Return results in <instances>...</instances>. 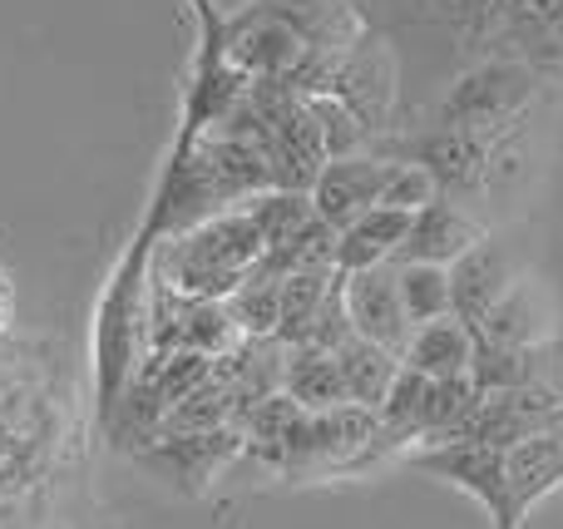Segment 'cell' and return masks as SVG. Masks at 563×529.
<instances>
[{
    "label": "cell",
    "mask_w": 563,
    "mask_h": 529,
    "mask_svg": "<svg viewBox=\"0 0 563 529\" xmlns=\"http://www.w3.org/2000/svg\"><path fill=\"white\" fill-rule=\"evenodd\" d=\"M400 69L406 134L465 69L515 55L539 75H563V0H346ZM386 134V139H390Z\"/></svg>",
    "instance_id": "6da1fadb"
},
{
    "label": "cell",
    "mask_w": 563,
    "mask_h": 529,
    "mask_svg": "<svg viewBox=\"0 0 563 529\" xmlns=\"http://www.w3.org/2000/svg\"><path fill=\"white\" fill-rule=\"evenodd\" d=\"M267 238L253 218V203H238L158 247L148 277L188 302H228L263 267Z\"/></svg>",
    "instance_id": "7a4b0ae2"
},
{
    "label": "cell",
    "mask_w": 563,
    "mask_h": 529,
    "mask_svg": "<svg viewBox=\"0 0 563 529\" xmlns=\"http://www.w3.org/2000/svg\"><path fill=\"white\" fill-rule=\"evenodd\" d=\"M534 95H539V69L529 59L499 55L465 69L410 129L435 124V129H460V134H475V139H509L525 129Z\"/></svg>",
    "instance_id": "3957f363"
},
{
    "label": "cell",
    "mask_w": 563,
    "mask_h": 529,
    "mask_svg": "<svg viewBox=\"0 0 563 529\" xmlns=\"http://www.w3.org/2000/svg\"><path fill=\"white\" fill-rule=\"evenodd\" d=\"M376 441V411L366 406H331V411H301L291 426L287 445H282L277 475L287 481H331V475H351V465L366 455Z\"/></svg>",
    "instance_id": "277c9868"
},
{
    "label": "cell",
    "mask_w": 563,
    "mask_h": 529,
    "mask_svg": "<svg viewBox=\"0 0 563 529\" xmlns=\"http://www.w3.org/2000/svg\"><path fill=\"white\" fill-rule=\"evenodd\" d=\"M243 451H247L243 426H218V431H194V436H158V441H148L139 451V465L164 475L174 491L203 495L218 481V471Z\"/></svg>",
    "instance_id": "5b68a950"
},
{
    "label": "cell",
    "mask_w": 563,
    "mask_h": 529,
    "mask_svg": "<svg viewBox=\"0 0 563 529\" xmlns=\"http://www.w3.org/2000/svg\"><path fill=\"white\" fill-rule=\"evenodd\" d=\"M410 465L435 481L455 485V491L475 495L489 510L495 529H509V485H505V451L485 441H440L410 455Z\"/></svg>",
    "instance_id": "8992f818"
},
{
    "label": "cell",
    "mask_w": 563,
    "mask_h": 529,
    "mask_svg": "<svg viewBox=\"0 0 563 529\" xmlns=\"http://www.w3.org/2000/svg\"><path fill=\"white\" fill-rule=\"evenodd\" d=\"M341 302H346L351 332L366 337V342H376V346H386V352H396V356H406L416 327H410L406 302H400L396 263L366 267V273L341 277Z\"/></svg>",
    "instance_id": "52a82bcc"
},
{
    "label": "cell",
    "mask_w": 563,
    "mask_h": 529,
    "mask_svg": "<svg viewBox=\"0 0 563 529\" xmlns=\"http://www.w3.org/2000/svg\"><path fill=\"white\" fill-rule=\"evenodd\" d=\"M311 213L327 228L346 233L356 218H366L380 203V158L376 154H351V158H331L311 184Z\"/></svg>",
    "instance_id": "ba28073f"
},
{
    "label": "cell",
    "mask_w": 563,
    "mask_h": 529,
    "mask_svg": "<svg viewBox=\"0 0 563 529\" xmlns=\"http://www.w3.org/2000/svg\"><path fill=\"white\" fill-rule=\"evenodd\" d=\"M479 238H485V223H479L475 213H465V208L450 203V198H435V203H426L416 218H410V233L396 253V267L400 263L455 267Z\"/></svg>",
    "instance_id": "9c48e42d"
},
{
    "label": "cell",
    "mask_w": 563,
    "mask_h": 529,
    "mask_svg": "<svg viewBox=\"0 0 563 529\" xmlns=\"http://www.w3.org/2000/svg\"><path fill=\"white\" fill-rule=\"evenodd\" d=\"M509 485V529H525L529 510L563 485V431H539L505 451Z\"/></svg>",
    "instance_id": "30bf717a"
},
{
    "label": "cell",
    "mask_w": 563,
    "mask_h": 529,
    "mask_svg": "<svg viewBox=\"0 0 563 529\" xmlns=\"http://www.w3.org/2000/svg\"><path fill=\"white\" fill-rule=\"evenodd\" d=\"M515 287V267H509V253L499 247V238H479L455 267H450V297H455V317L475 332L495 302Z\"/></svg>",
    "instance_id": "8fae6325"
},
{
    "label": "cell",
    "mask_w": 563,
    "mask_h": 529,
    "mask_svg": "<svg viewBox=\"0 0 563 529\" xmlns=\"http://www.w3.org/2000/svg\"><path fill=\"white\" fill-rule=\"evenodd\" d=\"M410 233V213H390V208H371L366 218L346 228L336 238V273L351 277V273H366V267H386L396 263L400 243Z\"/></svg>",
    "instance_id": "7c38bea8"
},
{
    "label": "cell",
    "mask_w": 563,
    "mask_h": 529,
    "mask_svg": "<svg viewBox=\"0 0 563 529\" xmlns=\"http://www.w3.org/2000/svg\"><path fill=\"white\" fill-rule=\"evenodd\" d=\"M470 362H475V332H470L460 317H445V322L416 327L400 366L430 376V382H450V376H470Z\"/></svg>",
    "instance_id": "4fadbf2b"
},
{
    "label": "cell",
    "mask_w": 563,
    "mask_h": 529,
    "mask_svg": "<svg viewBox=\"0 0 563 529\" xmlns=\"http://www.w3.org/2000/svg\"><path fill=\"white\" fill-rule=\"evenodd\" d=\"M336 366H341L346 401L366 406V411H380L386 396L396 392V382H400V356L386 352V346H376V342H366V337H351V342L336 352Z\"/></svg>",
    "instance_id": "5bb4252c"
},
{
    "label": "cell",
    "mask_w": 563,
    "mask_h": 529,
    "mask_svg": "<svg viewBox=\"0 0 563 529\" xmlns=\"http://www.w3.org/2000/svg\"><path fill=\"white\" fill-rule=\"evenodd\" d=\"M282 392L301 406V411H331L346 401L341 386V366L331 352L317 346H287V366H282Z\"/></svg>",
    "instance_id": "9a60e30c"
},
{
    "label": "cell",
    "mask_w": 563,
    "mask_h": 529,
    "mask_svg": "<svg viewBox=\"0 0 563 529\" xmlns=\"http://www.w3.org/2000/svg\"><path fill=\"white\" fill-rule=\"evenodd\" d=\"M228 317L243 332V342H277L282 332V283L253 273L233 297H228Z\"/></svg>",
    "instance_id": "2e32d148"
},
{
    "label": "cell",
    "mask_w": 563,
    "mask_h": 529,
    "mask_svg": "<svg viewBox=\"0 0 563 529\" xmlns=\"http://www.w3.org/2000/svg\"><path fill=\"white\" fill-rule=\"evenodd\" d=\"M400 302H406L410 327H430L455 317V297H450V267H430V263H400Z\"/></svg>",
    "instance_id": "e0dca14e"
},
{
    "label": "cell",
    "mask_w": 563,
    "mask_h": 529,
    "mask_svg": "<svg viewBox=\"0 0 563 529\" xmlns=\"http://www.w3.org/2000/svg\"><path fill=\"white\" fill-rule=\"evenodd\" d=\"M440 188L430 178L426 164H410V158H380V203L390 213H410L416 218L426 203H435Z\"/></svg>",
    "instance_id": "ac0fdd59"
},
{
    "label": "cell",
    "mask_w": 563,
    "mask_h": 529,
    "mask_svg": "<svg viewBox=\"0 0 563 529\" xmlns=\"http://www.w3.org/2000/svg\"><path fill=\"white\" fill-rule=\"evenodd\" d=\"M351 337H356V332H351V317H346V302H341V287H336V293H331V297H327V302H321V312H317V317H311L307 337H301V342H297V346H317V352H331V356H336V352H341V346H346V342H351Z\"/></svg>",
    "instance_id": "d6986e66"
},
{
    "label": "cell",
    "mask_w": 563,
    "mask_h": 529,
    "mask_svg": "<svg viewBox=\"0 0 563 529\" xmlns=\"http://www.w3.org/2000/svg\"><path fill=\"white\" fill-rule=\"evenodd\" d=\"M10 327H15V283H10V273L0 267V342L10 337Z\"/></svg>",
    "instance_id": "ffe728a7"
}]
</instances>
